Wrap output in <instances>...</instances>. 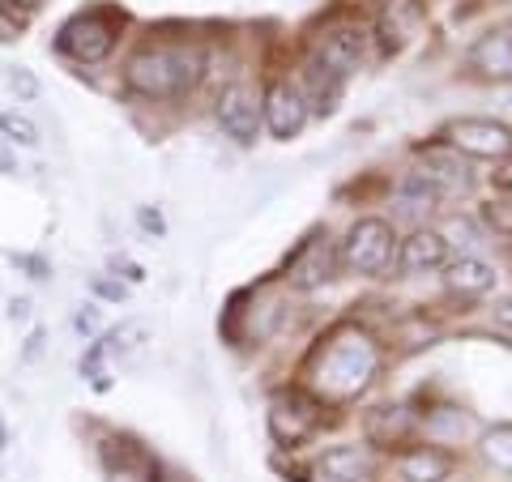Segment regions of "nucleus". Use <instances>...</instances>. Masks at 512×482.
<instances>
[{"instance_id": "nucleus-18", "label": "nucleus", "mask_w": 512, "mask_h": 482, "mask_svg": "<svg viewBox=\"0 0 512 482\" xmlns=\"http://www.w3.org/2000/svg\"><path fill=\"white\" fill-rule=\"evenodd\" d=\"M423 163H427V180L436 184L440 192H466L470 188V167L453 146H436V150H423Z\"/></svg>"}, {"instance_id": "nucleus-3", "label": "nucleus", "mask_w": 512, "mask_h": 482, "mask_svg": "<svg viewBox=\"0 0 512 482\" xmlns=\"http://www.w3.org/2000/svg\"><path fill=\"white\" fill-rule=\"evenodd\" d=\"M120 30H124V18L116 9H86V13H77V18H69L60 26L56 52L77 60V64H99V60L111 56Z\"/></svg>"}, {"instance_id": "nucleus-32", "label": "nucleus", "mask_w": 512, "mask_h": 482, "mask_svg": "<svg viewBox=\"0 0 512 482\" xmlns=\"http://www.w3.org/2000/svg\"><path fill=\"white\" fill-rule=\"evenodd\" d=\"M0 167H5V171L13 167V163H9V154H5V150H0Z\"/></svg>"}, {"instance_id": "nucleus-9", "label": "nucleus", "mask_w": 512, "mask_h": 482, "mask_svg": "<svg viewBox=\"0 0 512 482\" xmlns=\"http://www.w3.org/2000/svg\"><path fill=\"white\" fill-rule=\"evenodd\" d=\"M308 94H303L295 82H269L265 99H261V120L265 128L274 133L278 141H291L303 133V124H308Z\"/></svg>"}, {"instance_id": "nucleus-26", "label": "nucleus", "mask_w": 512, "mask_h": 482, "mask_svg": "<svg viewBox=\"0 0 512 482\" xmlns=\"http://www.w3.org/2000/svg\"><path fill=\"white\" fill-rule=\"evenodd\" d=\"M73 329H77V333H94V329H99V308H94V303H86V308L77 312Z\"/></svg>"}, {"instance_id": "nucleus-13", "label": "nucleus", "mask_w": 512, "mask_h": 482, "mask_svg": "<svg viewBox=\"0 0 512 482\" xmlns=\"http://www.w3.org/2000/svg\"><path fill=\"white\" fill-rule=\"evenodd\" d=\"M372 474H376V457L372 448H359V444H333L316 457L320 482H367Z\"/></svg>"}, {"instance_id": "nucleus-24", "label": "nucleus", "mask_w": 512, "mask_h": 482, "mask_svg": "<svg viewBox=\"0 0 512 482\" xmlns=\"http://www.w3.org/2000/svg\"><path fill=\"white\" fill-rule=\"evenodd\" d=\"M39 5L43 0H0V18H5L9 26H26L39 13Z\"/></svg>"}, {"instance_id": "nucleus-27", "label": "nucleus", "mask_w": 512, "mask_h": 482, "mask_svg": "<svg viewBox=\"0 0 512 482\" xmlns=\"http://www.w3.org/2000/svg\"><path fill=\"white\" fill-rule=\"evenodd\" d=\"M94 291H99L103 299H116V303L124 299V286L120 282H107V278H94Z\"/></svg>"}, {"instance_id": "nucleus-7", "label": "nucleus", "mask_w": 512, "mask_h": 482, "mask_svg": "<svg viewBox=\"0 0 512 482\" xmlns=\"http://www.w3.org/2000/svg\"><path fill=\"white\" fill-rule=\"evenodd\" d=\"M367 56V30L355 26V22H338V26H329L325 35H320L312 43V64H320V69H329L333 77H346L350 73H359V64Z\"/></svg>"}, {"instance_id": "nucleus-1", "label": "nucleus", "mask_w": 512, "mask_h": 482, "mask_svg": "<svg viewBox=\"0 0 512 482\" xmlns=\"http://www.w3.org/2000/svg\"><path fill=\"white\" fill-rule=\"evenodd\" d=\"M380 372V346L359 325L333 329L308 367V393L316 401H355Z\"/></svg>"}, {"instance_id": "nucleus-16", "label": "nucleus", "mask_w": 512, "mask_h": 482, "mask_svg": "<svg viewBox=\"0 0 512 482\" xmlns=\"http://www.w3.org/2000/svg\"><path fill=\"white\" fill-rule=\"evenodd\" d=\"M444 286L461 299H483L495 291V282H500V273H495L483 256H457V261H448L444 269Z\"/></svg>"}, {"instance_id": "nucleus-20", "label": "nucleus", "mask_w": 512, "mask_h": 482, "mask_svg": "<svg viewBox=\"0 0 512 482\" xmlns=\"http://www.w3.org/2000/svg\"><path fill=\"white\" fill-rule=\"evenodd\" d=\"M308 86H312L308 107H316L320 116H329V111L338 107V99H342V77H333L329 69H320V64L308 60Z\"/></svg>"}, {"instance_id": "nucleus-15", "label": "nucleus", "mask_w": 512, "mask_h": 482, "mask_svg": "<svg viewBox=\"0 0 512 482\" xmlns=\"http://www.w3.org/2000/svg\"><path fill=\"white\" fill-rule=\"evenodd\" d=\"M397 265L402 273H431V269H444L448 265V235L444 231H431V227H419L402 248H397Z\"/></svg>"}, {"instance_id": "nucleus-2", "label": "nucleus", "mask_w": 512, "mask_h": 482, "mask_svg": "<svg viewBox=\"0 0 512 482\" xmlns=\"http://www.w3.org/2000/svg\"><path fill=\"white\" fill-rule=\"evenodd\" d=\"M205 73V52L197 43H146L124 64V86L141 99H184Z\"/></svg>"}, {"instance_id": "nucleus-4", "label": "nucleus", "mask_w": 512, "mask_h": 482, "mask_svg": "<svg viewBox=\"0 0 512 482\" xmlns=\"http://www.w3.org/2000/svg\"><path fill=\"white\" fill-rule=\"evenodd\" d=\"M320 423H325V401H316L303 384L278 389L274 401H269V436H274L282 448L308 444L320 431Z\"/></svg>"}, {"instance_id": "nucleus-12", "label": "nucleus", "mask_w": 512, "mask_h": 482, "mask_svg": "<svg viewBox=\"0 0 512 482\" xmlns=\"http://www.w3.org/2000/svg\"><path fill=\"white\" fill-rule=\"evenodd\" d=\"M453 453H444L436 444H419V448H402L389 465V482H444L453 474Z\"/></svg>"}, {"instance_id": "nucleus-31", "label": "nucleus", "mask_w": 512, "mask_h": 482, "mask_svg": "<svg viewBox=\"0 0 512 482\" xmlns=\"http://www.w3.org/2000/svg\"><path fill=\"white\" fill-rule=\"evenodd\" d=\"M504 111H508V116H512V90L504 94Z\"/></svg>"}, {"instance_id": "nucleus-29", "label": "nucleus", "mask_w": 512, "mask_h": 482, "mask_svg": "<svg viewBox=\"0 0 512 482\" xmlns=\"http://www.w3.org/2000/svg\"><path fill=\"white\" fill-rule=\"evenodd\" d=\"M141 227L154 231V235H163V231H167V227H163V214H158V210H141Z\"/></svg>"}, {"instance_id": "nucleus-21", "label": "nucleus", "mask_w": 512, "mask_h": 482, "mask_svg": "<svg viewBox=\"0 0 512 482\" xmlns=\"http://www.w3.org/2000/svg\"><path fill=\"white\" fill-rule=\"evenodd\" d=\"M478 448H483V457L495 465V470L512 474V423H495L483 431V440H478Z\"/></svg>"}, {"instance_id": "nucleus-11", "label": "nucleus", "mask_w": 512, "mask_h": 482, "mask_svg": "<svg viewBox=\"0 0 512 482\" xmlns=\"http://www.w3.org/2000/svg\"><path fill=\"white\" fill-rule=\"evenodd\" d=\"M423 22H427V9L419 0H384L380 13H376V39H380L384 52L393 56L419 39Z\"/></svg>"}, {"instance_id": "nucleus-23", "label": "nucleus", "mask_w": 512, "mask_h": 482, "mask_svg": "<svg viewBox=\"0 0 512 482\" xmlns=\"http://www.w3.org/2000/svg\"><path fill=\"white\" fill-rule=\"evenodd\" d=\"M483 222H487L495 235L512 239V192H500V197H491L483 205Z\"/></svg>"}, {"instance_id": "nucleus-22", "label": "nucleus", "mask_w": 512, "mask_h": 482, "mask_svg": "<svg viewBox=\"0 0 512 482\" xmlns=\"http://www.w3.org/2000/svg\"><path fill=\"white\" fill-rule=\"evenodd\" d=\"M0 137L13 146H39V124L22 111H0Z\"/></svg>"}, {"instance_id": "nucleus-6", "label": "nucleus", "mask_w": 512, "mask_h": 482, "mask_svg": "<svg viewBox=\"0 0 512 482\" xmlns=\"http://www.w3.org/2000/svg\"><path fill=\"white\" fill-rule=\"evenodd\" d=\"M444 146H453L466 158H491L504 163L512 158V124L504 120H487V116H461L444 128Z\"/></svg>"}, {"instance_id": "nucleus-14", "label": "nucleus", "mask_w": 512, "mask_h": 482, "mask_svg": "<svg viewBox=\"0 0 512 482\" xmlns=\"http://www.w3.org/2000/svg\"><path fill=\"white\" fill-rule=\"evenodd\" d=\"M470 73L487 77V82H512V30H487L483 39H474V47L466 52Z\"/></svg>"}, {"instance_id": "nucleus-19", "label": "nucleus", "mask_w": 512, "mask_h": 482, "mask_svg": "<svg viewBox=\"0 0 512 482\" xmlns=\"http://www.w3.org/2000/svg\"><path fill=\"white\" fill-rule=\"evenodd\" d=\"M440 201H444V192H440L436 184H431L423 171L406 175V180L393 188V210L402 214V218H423V214L436 210Z\"/></svg>"}, {"instance_id": "nucleus-17", "label": "nucleus", "mask_w": 512, "mask_h": 482, "mask_svg": "<svg viewBox=\"0 0 512 482\" xmlns=\"http://www.w3.org/2000/svg\"><path fill=\"white\" fill-rule=\"evenodd\" d=\"M414 427H419V419L410 414V406H402V401H393V406H376L372 414H367V440L380 444V448H402Z\"/></svg>"}, {"instance_id": "nucleus-5", "label": "nucleus", "mask_w": 512, "mask_h": 482, "mask_svg": "<svg viewBox=\"0 0 512 482\" xmlns=\"http://www.w3.org/2000/svg\"><path fill=\"white\" fill-rule=\"evenodd\" d=\"M393 248H397V235H393L389 222L359 218L338 244V261L350 273H359V278H380V273L393 265Z\"/></svg>"}, {"instance_id": "nucleus-30", "label": "nucleus", "mask_w": 512, "mask_h": 482, "mask_svg": "<svg viewBox=\"0 0 512 482\" xmlns=\"http://www.w3.org/2000/svg\"><path fill=\"white\" fill-rule=\"evenodd\" d=\"M9 316H13V320H26V316H30V299H13V303H9Z\"/></svg>"}, {"instance_id": "nucleus-25", "label": "nucleus", "mask_w": 512, "mask_h": 482, "mask_svg": "<svg viewBox=\"0 0 512 482\" xmlns=\"http://www.w3.org/2000/svg\"><path fill=\"white\" fill-rule=\"evenodd\" d=\"M9 90L22 94V99H35V94H39L35 73H30V69H9Z\"/></svg>"}, {"instance_id": "nucleus-8", "label": "nucleus", "mask_w": 512, "mask_h": 482, "mask_svg": "<svg viewBox=\"0 0 512 482\" xmlns=\"http://www.w3.org/2000/svg\"><path fill=\"white\" fill-rule=\"evenodd\" d=\"M333 273H338V244L316 231L299 244V252L291 256V265H286V282L295 286V291H320V286L333 282Z\"/></svg>"}, {"instance_id": "nucleus-10", "label": "nucleus", "mask_w": 512, "mask_h": 482, "mask_svg": "<svg viewBox=\"0 0 512 482\" xmlns=\"http://www.w3.org/2000/svg\"><path fill=\"white\" fill-rule=\"evenodd\" d=\"M214 116H218V128L235 141V146H252L256 133H261V99L239 82L218 94Z\"/></svg>"}, {"instance_id": "nucleus-28", "label": "nucleus", "mask_w": 512, "mask_h": 482, "mask_svg": "<svg viewBox=\"0 0 512 482\" xmlns=\"http://www.w3.org/2000/svg\"><path fill=\"white\" fill-rule=\"evenodd\" d=\"M495 188H500V192H512V158H504V163L495 167Z\"/></svg>"}]
</instances>
